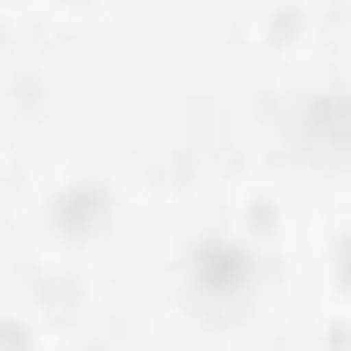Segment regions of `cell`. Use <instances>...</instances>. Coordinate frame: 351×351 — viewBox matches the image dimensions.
Instances as JSON below:
<instances>
[{
    "mask_svg": "<svg viewBox=\"0 0 351 351\" xmlns=\"http://www.w3.org/2000/svg\"><path fill=\"white\" fill-rule=\"evenodd\" d=\"M241 276H248L241 269V248H214V241L200 248V282L207 289H241Z\"/></svg>",
    "mask_w": 351,
    "mask_h": 351,
    "instance_id": "6da1fadb",
    "label": "cell"
},
{
    "mask_svg": "<svg viewBox=\"0 0 351 351\" xmlns=\"http://www.w3.org/2000/svg\"><path fill=\"white\" fill-rule=\"evenodd\" d=\"M344 282H351V241H344Z\"/></svg>",
    "mask_w": 351,
    "mask_h": 351,
    "instance_id": "7a4b0ae2",
    "label": "cell"
}]
</instances>
